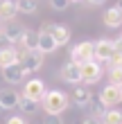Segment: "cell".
Returning a JSON list of instances; mask_svg holds the SVG:
<instances>
[{
    "instance_id": "obj_23",
    "label": "cell",
    "mask_w": 122,
    "mask_h": 124,
    "mask_svg": "<svg viewBox=\"0 0 122 124\" xmlns=\"http://www.w3.org/2000/svg\"><path fill=\"white\" fill-rule=\"evenodd\" d=\"M109 79H111V84H115V86L122 84V65H115V68L109 70Z\"/></svg>"
},
{
    "instance_id": "obj_36",
    "label": "cell",
    "mask_w": 122,
    "mask_h": 124,
    "mask_svg": "<svg viewBox=\"0 0 122 124\" xmlns=\"http://www.w3.org/2000/svg\"><path fill=\"white\" fill-rule=\"evenodd\" d=\"M0 111H2V108H0Z\"/></svg>"
},
{
    "instance_id": "obj_26",
    "label": "cell",
    "mask_w": 122,
    "mask_h": 124,
    "mask_svg": "<svg viewBox=\"0 0 122 124\" xmlns=\"http://www.w3.org/2000/svg\"><path fill=\"white\" fill-rule=\"evenodd\" d=\"M115 65H122V52H115L109 59V68H115Z\"/></svg>"
},
{
    "instance_id": "obj_34",
    "label": "cell",
    "mask_w": 122,
    "mask_h": 124,
    "mask_svg": "<svg viewBox=\"0 0 122 124\" xmlns=\"http://www.w3.org/2000/svg\"><path fill=\"white\" fill-rule=\"evenodd\" d=\"M70 2H81V0H70Z\"/></svg>"
},
{
    "instance_id": "obj_11",
    "label": "cell",
    "mask_w": 122,
    "mask_h": 124,
    "mask_svg": "<svg viewBox=\"0 0 122 124\" xmlns=\"http://www.w3.org/2000/svg\"><path fill=\"white\" fill-rule=\"evenodd\" d=\"M2 79L7 84H20L25 79V70H23V65L20 63H11V65H7V68H2Z\"/></svg>"
},
{
    "instance_id": "obj_32",
    "label": "cell",
    "mask_w": 122,
    "mask_h": 124,
    "mask_svg": "<svg viewBox=\"0 0 122 124\" xmlns=\"http://www.w3.org/2000/svg\"><path fill=\"white\" fill-rule=\"evenodd\" d=\"M5 32V25H2V20H0V34H2Z\"/></svg>"
},
{
    "instance_id": "obj_9",
    "label": "cell",
    "mask_w": 122,
    "mask_h": 124,
    "mask_svg": "<svg viewBox=\"0 0 122 124\" xmlns=\"http://www.w3.org/2000/svg\"><path fill=\"white\" fill-rule=\"evenodd\" d=\"M18 101H20V95L14 90V86H9V88H2V90H0V108H2V111L18 108Z\"/></svg>"
},
{
    "instance_id": "obj_16",
    "label": "cell",
    "mask_w": 122,
    "mask_h": 124,
    "mask_svg": "<svg viewBox=\"0 0 122 124\" xmlns=\"http://www.w3.org/2000/svg\"><path fill=\"white\" fill-rule=\"evenodd\" d=\"M20 54L16 47H7V50H0V68H7L11 63H18Z\"/></svg>"
},
{
    "instance_id": "obj_33",
    "label": "cell",
    "mask_w": 122,
    "mask_h": 124,
    "mask_svg": "<svg viewBox=\"0 0 122 124\" xmlns=\"http://www.w3.org/2000/svg\"><path fill=\"white\" fill-rule=\"evenodd\" d=\"M118 90H120V95H122V84H120V86H118Z\"/></svg>"
},
{
    "instance_id": "obj_35",
    "label": "cell",
    "mask_w": 122,
    "mask_h": 124,
    "mask_svg": "<svg viewBox=\"0 0 122 124\" xmlns=\"http://www.w3.org/2000/svg\"><path fill=\"white\" fill-rule=\"evenodd\" d=\"M75 124H81V120H77V122H75Z\"/></svg>"
},
{
    "instance_id": "obj_25",
    "label": "cell",
    "mask_w": 122,
    "mask_h": 124,
    "mask_svg": "<svg viewBox=\"0 0 122 124\" xmlns=\"http://www.w3.org/2000/svg\"><path fill=\"white\" fill-rule=\"evenodd\" d=\"M41 124H63V120H61V115H45V120Z\"/></svg>"
},
{
    "instance_id": "obj_29",
    "label": "cell",
    "mask_w": 122,
    "mask_h": 124,
    "mask_svg": "<svg viewBox=\"0 0 122 124\" xmlns=\"http://www.w3.org/2000/svg\"><path fill=\"white\" fill-rule=\"evenodd\" d=\"M81 124H102L97 117H88V120H81Z\"/></svg>"
},
{
    "instance_id": "obj_15",
    "label": "cell",
    "mask_w": 122,
    "mask_h": 124,
    "mask_svg": "<svg viewBox=\"0 0 122 124\" xmlns=\"http://www.w3.org/2000/svg\"><path fill=\"white\" fill-rule=\"evenodd\" d=\"M2 34L14 43V45H18V41L23 39V34H25V27H23V25H18V23H11V25H7V27H5V32H2Z\"/></svg>"
},
{
    "instance_id": "obj_3",
    "label": "cell",
    "mask_w": 122,
    "mask_h": 124,
    "mask_svg": "<svg viewBox=\"0 0 122 124\" xmlns=\"http://www.w3.org/2000/svg\"><path fill=\"white\" fill-rule=\"evenodd\" d=\"M18 63L23 65V70H25V77H27L30 72H39V70L43 68V54L39 52L36 47H34V50H25V52L20 54Z\"/></svg>"
},
{
    "instance_id": "obj_18",
    "label": "cell",
    "mask_w": 122,
    "mask_h": 124,
    "mask_svg": "<svg viewBox=\"0 0 122 124\" xmlns=\"http://www.w3.org/2000/svg\"><path fill=\"white\" fill-rule=\"evenodd\" d=\"M86 108L90 111V117H97V120H102V115L106 113V106L102 104V99H99V97H93Z\"/></svg>"
},
{
    "instance_id": "obj_37",
    "label": "cell",
    "mask_w": 122,
    "mask_h": 124,
    "mask_svg": "<svg viewBox=\"0 0 122 124\" xmlns=\"http://www.w3.org/2000/svg\"><path fill=\"white\" fill-rule=\"evenodd\" d=\"M120 39H122V36H120Z\"/></svg>"
},
{
    "instance_id": "obj_31",
    "label": "cell",
    "mask_w": 122,
    "mask_h": 124,
    "mask_svg": "<svg viewBox=\"0 0 122 124\" xmlns=\"http://www.w3.org/2000/svg\"><path fill=\"white\" fill-rule=\"evenodd\" d=\"M115 7H118V9L122 11V0H118V5H115Z\"/></svg>"
},
{
    "instance_id": "obj_4",
    "label": "cell",
    "mask_w": 122,
    "mask_h": 124,
    "mask_svg": "<svg viewBox=\"0 0 122 124\" xmlns=\"http://www.w3.org/2000/svg\"><path fill=\"white\" fill-rule=\"evenodd\" d=\"M41 32H48L54 39L57 45H66V43L70 41V27L68 25H61V23H43L41 25Z\"/></svg>"
},
{
    "instance_id": "obj_12",
    "label": "cell",
    "mask_w": 122,
    "mask_h": 124,
    "mask_svg": "<svg viewBox=\"0 0 122 124\" xmlns=\"http://www.w3.org/2000/svg\"><path fill=\"white\" fill-rule=\"evenodd\" d=\"M102 23L106 27H111V30L120 27L122 25V11L118 9V7H109V9L104 11V16H102Z\"/></svg>"
},
{
    "instance_id": "obj_30",
    "label": "cell",
    "mask_w": 122,
    "mask_h": 124,
    "mask_svg": "<svg viewBox=\"0 0 122 124\" xmlns=\"http://www.w3.org/2000/svg\"><path fill=\"white\" fill-rule=\"evenodd\" d=\"M88 2H90V5H104L106 0H88Z\"/></svg>"
},
{
    "instance_id": "obj_17",
    "label": "cell",
    "mask_w": 122,
    "mask_h": 124,
    "mask_svg": "<svg viewBox=\"0 0 122 124\" xmlns=\"http://www.w3.org/2000/svg\"><path fill=\"white\" fill-rule=\"evenodd\" d=\"M16 16V2L14 0H2L0 2V20H11Z\"/></svg>"
},
{
    "instance_id": "obj_2",
    "label": "cell",
    "mask_w": 122,
    "mask_h": 124,
    "mask_svg": "<svg viewBox=\"0 0 122 124\" xmlns=\"http://www.w3.org/2000/svg\"><path fill=\"white\" fill-rule=\"evenodd\" d=\"M95 59V43L93 41H81L70 50V61L77 63V65H84Z\"/></svg>"
},
{
    "instance_id": "obj_6",
    "label": "cell",
    "mask_w": 122,
    "mask_h": 124,
    "mask_svg": "<svg viewBox=\"0 0 122 124\" xmlns=\"http://www.w3.org/2000/svg\"><path fill=\"white\" fill-rule=\"evenodd\" d=\"M102 72H104L102 63L93 59V61H88V63L81 65V81L84 84H97L99 79H102Z\"/></svg>"
},
{
    "instance_id": "obj_1",
    "label": "cell",
    "mask_w": 122,
    "mask_h": 124,
    "mask_svg": "<svg viewBox=\"0 0 122 124\" xmlns=\"http://www.w3.org/2000/svg\"><path fill=\"white\" fill-rule=\"evenodd\" d=\"M41 106L45 108V115H61L68 108V97L61 90H48L41 99Z\"/></svg>"
},
{
    "instance_id": "obj_19",
    "label": "cell",
    "mask_w": 122,
    "mask_h": 124,
    "mask_svg": "<svg viewBox=\"0 0 122 124\" xmlns=\"http://www.w3.org/2000/svg\"><path fill=\"white\" fill-rule=\"evenodd\" d=\"M36 41H39V32L25 30L23 39L18 41V45H20V47H25V50H34V47H36Z\"/></svg>"
},
{
    "instance_id": "obj_13",
    "label": "cell",
    "mask_w": 122,
    "mask_h": 124,
    "mask_svg": "<svg viewBox=\"0 0 122 124\" xmlns=\"http://www.w3.org/2000/svg\"><path fill=\"white\" fill-rule=\"evenodd\" d=\"M59 47L54 43V39L50 36L48 32H39V41H36V50L41 54H48V52H54V50Z\"/></svg>"
},
{
    "instance_id": "obj_10",
    "label": "cell",
    "mask_w": 122,
    "mask_h": 124,
    "mask_svg": "<svg viewBox=\"0 0 122 124\" xmlns=\"http://www.w3.org/2000/svg\"><path fill=\"white\" fill-rule=\"evenodd\" d=\"M61 77L66 79L68 84L79 86V84H81V65H77V63H73V61L63 63V68H61Z\"/></svg>"
},
{
    "instance_id": "obj_24",
    "label": "cell",
    "mask_w": 122,
    "mask_h": 124,
    "mask_svg": "<svg viewBox=\"0 0 122 124\" xmlns=\"http://www.w3.org/2000/svg\"><path fill=\"white\" fill-rule=\"evenodd\" d=\"M50 5H52V9H57V11H63L70 5V0H50Z\"/></svg>"
},
{
    "instance_id": "obj_20",
    "label": "cell",
    "mask_w": 122,
    "mask_h": 124,
    "mask_svg": "<svg viewBox=\"0 0 122 124\" xmlns=\"http://www.w3.org/2000/svg\"><path fill=\"white\" fill-rule=\"evenodd\" d=\"M39 101H34V99H30V97H23V95H20V101H18V108L20 111H23L25 115H34L39 111Z\"/></svg>"
},
{
    "instance_id": "obj_21",
    "label": "cell",
    "mask_w": 122,
    "mask_h": 124,
    "mask_svg": "<svg viewBox=\"0 0 122 124\" xmlns=\"http://www.w3.org/2000/svg\"><path fill=\"white\" fill-rule=\"evenodd\" d=\"M102 124H122V111L118 108H106V113L102 115Z\"/></svg>"
},
{
    "instance_id": "obj_27",
    "label": "cell",
    "mask_w": 122,
    "mask_h": 124,
    "mask_svg": "<svg viewBox=\"0 0 122 124\" xmlns=\"http://www.w3.org/2000/svg\"><path fill=\"white\" fill-rule=\"evenodd\" d=\"M7 47H14V43L7 39L5 34H0V50H7Z\"/></svg>"
},
{
    "instance_id": "obj_8",
    "label": "cell",
    "mask_w": 122,
    "mask_h": 124,
    "mask_svg": "<svg viewBox=\"0 0 122 124\" xmlns=\"http://www.w3.org/2000/svg\"><path fill=\"white\" fill-rule=\"evenodd\" d=\"M97 97L102 99V104H104L106 108H113L115 104H120V101H122V95H120V90H118L115 84H109L106 88H102V93H99Z\"/></svg>"
},
{
    "instance_id": "obj_22",
    "label": "cell",
    "mask_w": 122,
    "mask_h": 124,
    "mask_svg": "<svg viewBox=\"0 0 122 124\" xmlns=\"http://www.w3.org/2000/svg\"><path fill=\"white\" fill-rule=\"evenodd\" d=\"M36 0H16V11L20 14H36Z\"/></svg>"
},
{
    "instance_id": "obj_14",
    "label": "cell",
    "mask_w": 122,
    "mask_h": 124,
    "mask_svg": "<svg viewBox=\"0 0 122 124\" xmlns=\"http://www.w3.org/2000/svg\"><path fill=\"white\" fill-rule=\"evenodd\" d=\"M90 99H93V95H90V90L86 88V86H75V90H73V101H75L79 108H86Z\"/></svg>"
},
{
    "instance_id": "obj_7",
    "label": "cell",
    "mask_w": 122,
    "mask_h": 124,
    "mask_svg": "<svg viewBox=\"0 0 122 124\" xmlns=\"http://www.w3.org/2000/svg\"><path fill=\"white\" fill-rule=\"evenodd\" d=\"M45 81H41V79H30V81L25 84V90H23V97H30L34 101H39L41 104V99H43V95H45Z\"/></svg>"
},
{
    "instance_id": "obj_28",
    "label": "cell",
    "mask_w": 122,
    "mask_h": 124,
    "mask_svg": "<svg viewBox=\"0 0 122 124\" xmlns=\"http://www.w3.org/2000/svg\"><path fill=\"white\" fill-rule=\"evenodd\" d=\"M7 124H25V120L20 117V115H14V117H9V120H7Z\"/></svg>"
},
{
    "instance_id": "obj_5",
    "label": "cell",
    "mask_w": 122,
    "mask_h": 124,
    "mask_svg": "<svg viewBox=\"0 0 122 124\" xmlns=\"http://www.w3.org/2000/svg\"><path fill=\"white\" fill-rule=\"evenodd\" d=\"M115 52H118V50H115V43H113L111 39H99V41H95V61L109 63V59Z\"/></svg>"
}]
</instances>
